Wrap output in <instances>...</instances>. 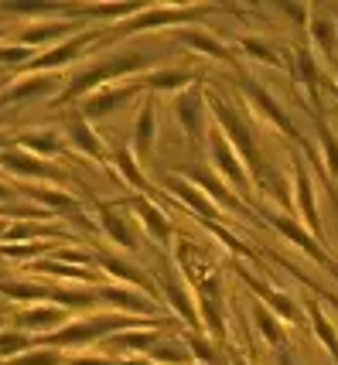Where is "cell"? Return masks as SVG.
I'll return each instance as SVG.
<instances>
[{
	"label": "cell",
	"instance_id": "6",
	"mask_svg": "<svg viewBox=\"0 0 338 365\" xmlns=\"http://www.w3.org/2000/svg\"><path fill=\"white\" fill-rule=\"evenodd\" d=\"M198 311H202V321L209 324V331L222 341L225 321H222V307H219V277H209V280L198 284Z\"/></svg>",
	"mask_w": 338,
	"mask_h": 365
},
{
	"label": "cell",
	"instance_id": "4",
	"mask_svg": "<svg viewBox=\"0 0 338 365\" xmlns=\"http://www.w3.org/2000/svg\"><path fill=\"white\" fill-rule=\"evenodd\" d=\"M175 113H178V120L185 123V133H188L192 147H198V143H202V133H205V110H202V93H198V89L181 93V96H178V103H175Z\"/></svg>",
	"mask_w": 338,
	"mask_h": 365
},
{
	"label": "cell",
	"instance_id": "43",
	"mask_svg": "<svg viewBox=\"0 0 338 365\" xmlns=\"http://www.w3.org/2000/svg\"><path fill=\"white\" fill-rule=\"evenodd\" d=\"M4 198H7V188H4V185H0V202H4Z\"/></svg>",
	"mask_w": 338,
	"mask_h": 365
},
{
	"label": "cell",
	"instance_id": "1",
	"mask_svg": "<svg viewBox=\"0 0 338 365\" xmlns=\"http://www.w3.org/2000/svg\"><path fill=\"white\" fill-rule=\"evenodd\" d=\"M212 106H215V120L222 123L225 130V140L232 143V150L240 154V160L253 171V175L263 181V160H260V150H257V140H253V133L246 130V123H242L236 113L225 106L222 99H212Z\"/></svg>",
	"mask_w": 338,
	"mask_h": 365
},
{
	"label": "cell",
	"instance_id": "2",
	"mask_svg": "<svg viewBox=\"0 0 338 365\" xmlns=\"http://www.w3.org/2000/svg\"><path fill=\"white\" fill-rule=\"evenodd\" d=\"M140 321H130V318H103V321H82V324H72V328H65V331L51 334L48 341H55V345H82V341H96V338H106V334H113L116 328H137Z\"/></svg>",
	"mask_w": 338,
	"mask_h": 365
},
{
	"label": "cell",
	"instance_id": "32",
	"mask_svg": "<svg viewBox=\"0 0 338 365\" xmlns=\"http://www.w3.org/2000/svg\"><path fill=\"white\" fill-rule=\"evenodd\" d=\"M51 82L48 79H24L21 86H14L11 93L4 96V99H24V96H38V93H48Z\"/></svg>",
	"mask_w": 338,
	"mask_h": 365
},
{
	"label": "cell",
	"instance_id": "24",
	"mask_svg": "<svg viewBox=\"0 0 338 365\" xmlns=\"http://www.w3.org/2000/svg\"><path fill=\"white\" fill-rule=\"evenodd\" d=\"M86 45V38H79V41H68V45H62V48H55V51H48V55H41V58H34V68H51V65H62V62H68L79 48Z\"/></svg>",
	"mask_w": 338,
	"mask_h": 365
},
{
	"label": "cell",
	"instance_id": "18",
	"mask_svg": "<svg viewBox=\"0 0 338 365\" xmlns=\"http://www.w3.org/2000/svg\"><path fill=\"white\" fill-rule=\"evenodd\" d=\"M68 130H72V140H76V147H82L89 158H103V143L96 140V133H93V127L86 123V116H72L68 120Z\"/></svg>",
	"mask_w": 338,
	"mask_h": 365
},
{
	"label": "cell",
	"instance_id": "31",
	"mask_svg": "<svg viewBox=\"0 0 338 365\" xmlns=\"http://www.w3.org/2000/svg\"><path fill=\"white\" fill-rule=\"evenodd\" d=\"M188 351H192V359H198V362L219 365V355H215V349H212L205 338H198V334H192V338H188Z\"/></svg>",
	"mask_w": 338,
	"mask_h": 365
},
{
	"label": "cell",
	"instance_id": "17",
	"mask_svg": "<svg viewBox=\"0 0 338 365\" xmlns=\"http://www.w3.org/2000/svg\"><path fill=\"white\" fill-rule=\"evenodd\" d=\"M307 318H311V324H314V334L322 338V345L332 351V362L338 365V334H335V328H332V321L318 311V304L314 301H307Z\"/></svg>",
	"mask_w": 338,
	"mask_h": 365
},
{
	"label": "cell",
	"instance_id": "46",
	"mask_svg": "<svg viewBox=\"0 0 338 365\" xmlns=\"http://www.w3.org/2000/svg\"><path fill=\"white\" fill-rule=\"evenodd\" d=\"M335 17H338V11H335Z\"/></svg>",
	"mask_w": 338,
	"mask_h": 365
},
{
	"label": "cell",
	"instance_id": "23",
	"mask_svg": "<svg viewBox=\"0 0 338 365\" xmlns=\"http://www.w3.org/2000/svg\"><path fill=\"white\" fill-rule=\"evenodd\" d=\"M65 318L62 307H38V311H24L21 318H17V324H24V328H31V331H38V328H48V324H58V321Z\"/></svg>",
	"mask_w": 338,
	"mask_h": 365
},
{
	"label": "cell",
	"instance_id": "16",
	"mask_svg": "<svg viewBox=\"0 0 338 365\" xmlns=\"http://www.w3.org/2000/svg\"><path fill=\"white\" fill-rule=\"evenodd\" d=\"M0 164L4 168H11L14 175H31V178H58L51 168H45V164H38L34 158H28V154H14V150H7V154H0Z\"/></svg>",
	"mask_w": 338,
	"mask_h": 365
},
{
	"label": "cell",
	"instance_id": "39",
	"mask_svg": "<svg viewBox=\"0 0 338 365\" xmlns=\"http://www.w3.org/2000/svg\"><path fill=\"white\" fill-rule=\"evenodd\" d=\"M62 28H65V24H48V31H28V34H24V41H45V38H55Z\"/></svg>",
	"mask_w": 338,
	"mask_h": 365
},
{
	"label": "cell",
	"instance_id": "37",
	"mask_svg": "<svg viewBox=\"0 0 338 365\" xmlns=\"http://www.w3.org/2000/svg\"><path fill=\"white\" fill-rule=\"evenodd\" d=\"M55 301L65 304V307H89V304H93V297H89V294H76V290H72V294H55Z\"/></svg>",
	"mask_w": 338,
	"mask_h": 365
},
{
	"label": "cell",
	"instance_id": "11",
	"mask_svg": "<svg viewBox=\"0 0 338 365\" xmlns=\"http://www.w3.org/2000/svg\"><path fill=\"white\" fill-rule=\"evenodd\" d=\"M168 188H175L178 198H185V202H188L192 208H198L205 222H215V219H219V212H215V205H212V202L205 198V195H198V188H192V185H188L185 178H168Z\"/></svg>",
	"mask_w": 338,
	"mask_h": 365
},
{
	"label": "cell",
	"instance_id": "33",
	"mask_svg": "<svg viewBox=\"0 0 338 365\" xmlns=\"http://www.w3.org/2000/svg\"><path fill=\"white\" fill-rule=\"evenodd\" d=\"M242 48H246V51H253V58H260V62H267V65H274V68H280V65H284L274 55V48L263 45V41H257V38H242Z\"/></svg>",
	"mask_w": 338,
	"mask_h": 365
},
{
	"label": "cell",
	"instance_id": "29",
	"mask_svg": "<svg viewBox=\"0 0 338 365\" xmlns=\"http://www.w3.org/2000/svg\"><path fill=\"white\" fill-rule=\"evenodd\" d=\"M4 294L7 297H17V301H45V287H31V284H4Z\"/></svg>",
	"mask_w": 338,
	"mask_h": 365
},
{
	"label": "cell",
	"instance_id": "28",
	"mask_svg": "<svg viewBox=\"0 0 338 365\" xmlns=\"http://www.w3.org/2000/svg\"><path fill=\"white\" fill-rule=\"evenodd\" d=\"M116 164H120V175L127 178V181H130V185H133V188H140V191L147 188L144 175H140V171H137V160L130 158L127 150H120V154H116Z\"/></svg>",
	"mask_w": 338,
	"mask_h": 365
},
{
	"label": "cell",
	"instance_id": "8",
	"mask_svg": "<svg viewBox=\"0 0 338 365\" xmlns=\"http://www.w3.org/2000/svg\"><path fill=\"white\" fill-rule=\"evenodd\" d=\"M294 175H297V205H301V215H304V222L311 232H318L324 239V225H322V215H318V208H314V188H311V178H307L304 164L301 160H294Z\"/></svg>",
	"mask_w": 338,
	"mask_h": 365
},
{
	"label": "cell",
	"instance_id": "34",
	"mask_svg": "<svg viewBox=\"0 0 338 365\" xmlns=\"http://www.w3.org/2000/svg\"><path fill=\"white\" fill-rule=\"evenodd\" d=\"M41 270L55 273V277H72V280H93L86 270H79V267H62V263H41Z\"/></svg>",
	"mask_w": 338,
	"mask_h": 365
},
{
	"label": "cell",
	"instance_id": "40",
	"mask_svg": "<svg viewBox=\"0 0 338 365\" xmlns=\"http://www.w3.org/2000/svg\"><path fill=\"white\" fill-rule=\"evenodd\" d=\"M68 365H120V362H110V359H76Z\"/></svg>",
	"mask_w": 338,
	"mask_h": 365
},
{
	"label": "cell",
	"instance_id": "3",
	"mask_svg": "<svg viewBox=\"0 0 338 365\" xmlns=\"http://www.w3.org/2000/svg\"><path fill=\"white\" fill-rule=\"evenodd\" d=\"M212 158H215V168H219V175L229 181V185H240L242 191L250 188V175H246V168H242L240 154L232 150V143L225 140V133H212Z\"/></svg>",
	"mask_w": 338,
	"mask_h": 365
},
{
	"label": "cell",
	"instance_id": "27",
	"mask_svg": "<svg viewBox=\"0 0 338 365\" xmlns=\"http://www.w3.org/2000/svg\"><path fill=\"white\" fill-rule=\"evenodd\" d=\"M318 133H322V147H324L328 171H332V178L338 181V137L332 133V127H328V123H322V127H318Z\"/></svg>",
	"mask_w": 338,
	"mask_h": 365
},
{
	"label": "cell",
	"instance_id": "45",
	"mask_svg": "<svg viewBox=\"0 0 338 365\" xmlns=\"http://www.w3.org/2000/svg\"><path fill=\"white\" fill-rule=\"evenodd\" d=\"M335 93H338V82H335Z\"/></svg>",
	"mask_w": 338,
	"mask_h": 365
},
{
	"label": "cell",
	"instance_id": "14",
	"mask_svg": "<svg viewBox=\"0 0 338 365\" xmlns=\"http://www.w3.org/2000/svg\"><path fill=\"white\" fill-rule=\"evenodd\" d=\"M103 267L110 270V277L123 280V284H133L137 290H140V294L154 297V284H150V280H147V277L137 270V267H130V263H123V259H103Z\"/></svg>",
	"mask_w": 338,
	"mask_h": 365
},
{
	"label": "cell",
	"instance_id": "35",
	"mask_svg": "<svg viewBox=\"0 0 338 365\" xmlns=\"http://www.w3.org/2000/svg\"><path fill=\"white\" fill-rule=\"evenodd\" d=\"M28 345L24 334H0V355H11V351H21Z\"/></svg>",
	"mask_w": 338,
	"mask_h": 365
},
{
	"label": "cell",
	"instance_id": "22",
	"mask_svg": "<svg viewBox=\"0 0 338 365\" xmlns=\"http://www.w3.org/2000/svg\"><path fill=\"white\" fill-rule=\"evenodd\" d=\"M246 284L253 287V290H257L260 297H263V301L270 304L274 311H280V318H287V321H294V318H297V311H294V304H290L287 297H284V294H277V290H270V287H263V284H260V280H253V277H246Z\"/></svg>",
	"mask_w": 338,
	"mask_h": 365
},
{
	"label": "cell",
	"instance_id": "36",
	"mask_svg": "<svg viewBox=\"0 0 338 365\" xmlns=\"http://www.w3.org/2000/svg\"><path fill=\"white\" fill-rule=\"evenodd\" d=\"M62 359L55 351H38V355H28V359H14V365H58Z\"/></svg>",
	"mask_w": 338,
	"mask_h": 365
},
{
	"label": "cell",
	"instance_id": "5",
	"mask_svg": "<svg viewBox=\"0 0 338 365\" xmlns=\"http://www.w3.org/2000/svg\"><path fill=\"white\" fill-rule=\"evenodd\" d=\"M164 294H168V301L175 307V314L188 328H202V318H198V301H192V294L185 290V284L175 277V270H164Z\"/></svg>",
	"mask_w": 338,
	"mask_h": 365
},
{
	"label": "cell",
	"instance_id": "10",
	"mask_svg": "<svg viewBox=\"0 0 338 365\" xmlns=\"http://www.w3.org/2000/svg\"><path fill=\"white\" fill-rule=\"evenodd\" d=\"M270 222H274L277 229H280V232H284V236H287V239H294V242H297V246H301V250H304V253L311 256V259H318L322 267H328V270H332V273H338V267H335V263H332V259H328V253H324L322 246H314V239L307 236V232H301V229H297V225H294V222H287L284 215H270Z\"/></svg>",
	"mask_w": 338,
	"mask_h": 365
},
{
	"label": "cell",
	"instance_id": "38",
	"mask_svg": "<svg viewBox=\"0 0 338 365\" xmlns=\"http://www.w3.org/2000/svg\"><path fill=\"white\" fill-rule=\"evenodd\" d=\"M31 55V48L28 45H11V48H0V62H24Z\"/></svg>",
	"mask_w": 338,
	"mask_h": 365
},
{
	"label": "cell",
	"instance_id": "7",
	"mask_svg": "<svg viewBox=\"0 0 338 365\" xmlns=\"http://www.w3.org/2000/svg\"><path fill=\"white\" fill-rule=\"evenodd\" d=\"M198 14H205L202 7L198 11H175V7H144L140 11V17L137 21H130L123 31L127 34H133V31H144V28H161V24H178V21H192V17H198Z\"/></svg>",
	"mask_w": 338,
	"mask_h": 365
},
{
	"label": "cell",
	"instance_id": "26",
	"mask_svg": "<svg viewBox=\"0 0 338 365\" xmlns=\"http://www.w3.org/2000/svg\"><path fill=\"white\" fill-rule=\"evenodd\" d=\"M188 82H192L188 72H154V76L147 79V86H150V89H185Z\"/></svg>",
	"mask_w": 338,
	"mask_h": 365
},
{
	"label": "cell",
	"instance_id": "25",
	"mask_svg": "<svg viewBox=\"0 0 338 365\" xmlns=\"http://www.w3.org/2000/svg\"><path fill=\"white\" fill-rule=\"evenodd\" d=\"M311 34H314V41L322 45L324 55H332L335 51V28H332V21L322 14H314V21H311Z\"/></svg>",
	"mask_w": 338,
	"mask_h": 365
},
{
	"label": "cell",
	"instance_id": "44",
	"mask_svg": "<svg viewBox=\"0 0 338 365\" xmlns=\"http://www.w3.org/2000/svg\"><path fill=\"white\" fill-rule=\"evenodd\" d=\"M0 232H4V222H0Z\"/></svg>",
	"mask_w": 338,
	"mask_h": 365
},
{
	"label": "cell",
	"instance_id": "21",
	"mask_svg": "<svg viewBox=\"0 0 338 365\" xmlns=\"http://www.w3.org/2000/svg\"><path fill=\"white\" fill-rule=\"evenodd\" d=\"M253 321H257V328H260V334L270 341V345H277V349H284V341H287V334L280 331V324H277V318L267 311V307H253Z\"/></svg>",
	"mask_w": 338,
	"mask_h": 365
},
{
	"label": "cell",
	"instance_id": "12",
	"mask_svg": "<svg viewBox=\"0 0 338 365\" xmlns=\"http://www.w3.org/2000/svg\"><path fill=\"white\" fill-rule=\"evenodd\" d=\"M140 86H127V89H110V93H96L89 103H86V116H106L113 113L120 103H127L130 96L137 93Z\"/></svg>",
	"mask_w": 338,
	"mask_h": 365
},
{
	"label": "cell",
	"instance_id": "20",
	"mask_svg": "<svg viewBox=\"0 0 338 365\" xmlns=\"http://www.w3.org/2000/svg\"><path fill=\"white\" fill-rule=\"evenodd\" d=\"M178 41H181V45L198 48V51H205V55H215V58H229V48H225L222 41H215V38H212V34H205V31H195V28H188V31L178 34Z\"/></svg>",
	"mask_w": 338,
	"mask_h": 365
},
{
	"label": "cell",
	"instance_id": "19",
	"mask_svg": "<svg viewBox=\"0 0 338 365\" xmlns=\"http://www.w3.org/2000/svg\"><path fill=\"white\" fill-rule=\"evenodd\" d=\"M103 225H106V232H110L120 246H127V250H137V236H133V229L130 222L120 215V212H113V208H103Z\"/></svg>",
	"mask_w": 338,
	"mask_h": 365
},
{
	"label": "cell",
	"instance_id": "41",
	"mask_svg": "<svg viewBox=\"0 0 338 365\" xmlns=\"http://www.w3.org/2000/svg\"><path fill=\"white\" fill-rule=\"evenodd\" d=\"M314 290H318V294H322L324 301H328V304H332V307H335V314H338V297H335V294H324L322 287H314Z\"/></svg>",
	"mask_w": 338,
	"mask_h": 365
},
{
	"label": "cell",
	"instance_id": "15",
	"mask_svg": "<svg viewBox=\"0 0 338 365\" xmlns=\"http://www.w3.org/2000/svg\"><path fill=\"white\" fill-rule=\"evenodd\" d=\"M137 215H140V222L150 229V236L158 239V242H171V222L164 219V212L161 208H154L150 202H137Z\"/></svg>",
	"mask_w": 338,
	"mask_h": 365
},
{
	"label": "cell",
	"instance_id": "13",
	"mask_svg": "<svg viewBox=\"0 0 338 365\" xmlns=\"http://www.w3.org/2000/svg\"><path fill=\"white\" fill-rule=\"evenodd\" d=\"M158 106L154 103H147L144 110H140V120H137V130H133V147L140 150V154H150L154 150V130H158Z\"/></svg>",
	"mask_w": 338,
	"mask_h": 365
},
{
	"label": "cell",
	"instance_id": "42",
	"mask_svg": "<svg viewBox=\"0 0 338 365\" xmlns=\"http://www.w3.org/2000/svg\"><path fill=\"white\" fill-rule=\"evenodd\" d=\"M277 365H294V359H290L287 351H280V355H277Z\"/></svg>",
	"mask_w": 338,
	"mask_h": 365
},
{
	"label": "cell",
	"instance_id": "9",
	"mask_svg": "<svg viewBox=\"0 0 338 365\" xmlns=\"http://www.w3.org/2000/svg\"><path fill=\"white\" fill-rule=\"evenodd\" d=\"M96 297L110 301L113 307H120V311H130V314H154V301H147V294H140V290H127V287H106V290H99Z\"/></svg>",
	"mask_w": 338,
	"mask_h": 365
},
{
	"label": "cell",
	"instance_id": "30",
	"mask_svg": "<svg viewBox=\"0 0 338 365\" xmlns=\"http://www.w3.org/2000/svg\"><path fill=\"white\" fill-rule=\"evenodd\" d=\"M21 143H28L31 150H38V154H55L62 143L55 140V133H24L21 137Z\"/></svg>",
	"mask_w": 338,
	"mask_h": 365
}]
</instances>
